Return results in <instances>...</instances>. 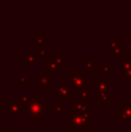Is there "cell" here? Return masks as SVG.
Listing matches in <instances>:
<instances>
[{
    "label": "cell",
    "instance_id": "obj_3",
    "mask_svg": "<svg viewBox=\"0 0 131 132\" xmlns=\"http://www.w3.org/2000/svg\"><path fill=\"white\" fill-rule=\"evenodd\" d=\"M70 84L76 88H84V80L78 75H70Z\"/></svg>",
    "mask_w": 131,
    "mask_h": 132
},
{
    "label": "cell",
    "instance_id": "obj_1",
    "mask_svg": "<svg viewBox=\"0 0 131 132\" xmlns=\"http://www.w3.org/2000/svg\"><path fill=\"white\" fill-rule=\"evenodd\" d=\"M41 100V98H37V101H32L31 103L29 104V107H28L27 109V114L29 115V116H32V115H39V116H43V114H45V109H44V104H45V102H38V101Z\"/></svg>",
    "mask_w": 131,
    "mask_h": 132
},
{
    "label": "cell",
    "instance_id": "obj_4",
    "mask_svg": "<svg viewBox=\"0 0 131 132\" xmlns=\"http://www.w3.org/2000/svg\"><path fill=\"white\" fill-rule=\"evenodd\" d=\"M19 102H16V101H12L11 105H8V107H7V111L9 110V114H12V115L19 114V112H20V107H19V105H16Z\"/></svg>",
    "mask_w": 131,
    "mask_h": 132
},
{
    "label": "cell",
    "instance_id": "obj_2",
    "mask_svg": "<svg viewBox=\"0 0 131 132\" xmlns=\"http://www.w3.org/2000/svg\"><path fill=\"white\" fill-rule=\"evenodd\" d=\"M86 125V121L84 117L76 115L70 117V130H83Z\"/></svg>",
    "mask_w": 131,
    "mask_h": 132
}]
</instances>
